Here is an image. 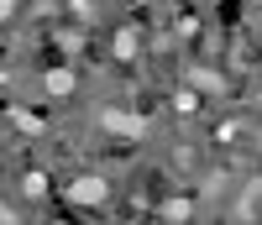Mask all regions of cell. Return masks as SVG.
<instances>
[{"label":"cell","instance_id":"1","mask_svg":"<svg viewBox=\"0 0 262 225\" xmlns=\"http://www.w3.org/2000/svg\"><path fill=\"white\" fill-rule=\"evenodd\" d=\"M105 194H111V184H105L100 173H79L74 184H63V199H69V205H105Z\"/></svg>","mask_w":262,"mask_h":225},{"label":"cell","instance_id":"6","mask_svg":"<svg viewBox=\"0 0 262 225\" xmlns=\"http://www.w3.org/2000/svg\"><path fill=\"white\" fill-rule=\"evenodd\" d=\"M189 79L200 84V89H215V95H221V89H226V79H221V74H210V69H194Z\"/></svg>","mask_w":262,"mask_h":225},{"label":"cell","instance_id":"8","mask_svg":"<svg viewBox=\"0 0 262 225\" xmlns=\"http://www.w3.org/2000/svg\"><path fill=\"white\" fill-rule=\"evenodd\" d=\"M90 11H95V0H74V16L79 21H90Z\"/></svg>","mask_w":262,"mask_h":225},{"label":"cell","instance_id":"5","mask_svg":"<svg viewBox=\"0 0 262 225\" xmlns=\"http://www.w3.org/2000/svg\"><path fill=\"white\" fill-rule=\"evenodd\" d=\"M189 215H194L189 199H163V220H189Z\"/></svg>","mask_w":262,"mask_h":225},{"label":"cell","instance_id":"7","mask_svg":"<svg viewBox=\"0 0 262 225\" xmlns=\"http://www.w3.org/2000/svg\"><path fill=\"white\" fill-rule=\"evenodd\" d=\"M11 121H16L21 131H37V116H27V110H11Z\"/></svg>","mask_w":262,"mask_h":225},{"label":"cell","instance_id":"2","mask_svg":"<svg viewBox=\"0 0 262 225\" xmlns=\"http://www.w3.org/2000/svg\"><path fill=\"white\" fill-rule=\"evenodd\" d=\"M95 121H100V131H116V137H131V142L147 137V121H142V116H131V110H116V105H105Z\"/></svg>","mask_w":262,"mask_h":225},{"label":"cell","instance_id":"4","mask_svg":"<svg viewBox=\"0 0 262 225\" xmlns=\"http://www.w3.org/2000/svg\"><path fill=\"white\" fill-rule=\"evenodd\" d=\"M116 58H121V63L137 58V27H121V32H116Z\"/></svg>","mask_w":262,"mask_h":225},{"label":"cell","instance_id":"3","mask_svg":"<svg viewBox=\"0 0 262 225\" xmlns=\"http://www.w3.org/2000/svg\"><path fill=\"white\" fill-rule=\"evenodd\" d=\"M42 89H48L53 100H69L74 89H79V79H74V69H48V79H42Z\"/></svg>","mask_w":262,"mask_h":225},{"label":"cell","instance_id":"9","mask_svg":"<svg viewBox=\"0 0 262 225\" xmlns=\"http://www.w3.org/2000/svg\"><path fill=\"white\" fill-rule=\"evenodd\" d=\"M11 11H16V6H11V0H0V21H11Z\"/></svg>","mask_w":262,"mask_h":225},{"label":"cell","instance_id":"10","mask_svg":"<svg viewBox=\"0 0 262 225\" xmlns=\"http://www.w3.org/2000/svg\"><path fill=\"white\" fill-rule=\"evenodd\" d=\"M0 220H16V210H11V205H0Z\"/></svg>","mask_w":262,"mask_h":225}]
</instances>
